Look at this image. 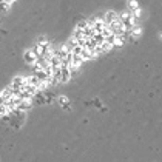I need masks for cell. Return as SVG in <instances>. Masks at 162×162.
Segmentation results:
<instances>
[{"label":"cell","instance_id":"7","mask_svg":"<svg viewBox=\"0 0 162 162\" xmlns=\"http://www.w3.org/2000/svg\"><path fill=\"white\" fill-rule=\"evenodd\" d=\"M32 100L37 104V105H42V104H46V99H45V93L43 91H39L34 97H32Z\"/></svg>","mask_w":162,"mask_h":162},{"label":"cell","instance_id":"20","mask_svg":"<svg viewBox=\"0 0 162 162\" xmlns=\"http://www.w3.org/2000/svg\"><path fill=\"white\" fill-rule=\"evenodd\" d=\"M105 42H108L113 48H114V43H116V34H111V36H108L107 39H105Z\"/></svg>","mask_w":162,"mask_h":162},{"label":"cell","instance_id":"19","mask_svg":"<svg viewBox=\"0 0 162 162\" xmlns=\"http://www.w3.org/2000/svg\"><path fill=\"white\" fill-rule=\"evenodd\" d=\"M111 34H113V31H111V28H110V25H105L104 30H102V36L107 39L108 36H111Z\"/></svg>","mask_w":162,"mask_h":162},{"label":"cell","instance_id":"4","mask_svg":"<svg viewBox=\"0 0 162 162\" xmlns=\"http://www.w3.org/2000/svg\"><path fill=\"white\" fill-rule=\"evenodd\" d=\"M71 77V73L68 66H62V77H60V84H66Z\"/></svg>","mask_w":162,"mask_h":162},{"label":"cell","instance_id":"6","mask_svg":"<svg viewBox=\"0 0 162 162\" xmlns=\"http://www.w3.org/2000/svg\"><path fill=\"white\" fill-rule=\"evenodd\" d=\"M28 84V77H23V76H16L14 79H12V85L16 86H23Z\"/></svg>","mask_w":162,"mask_h":162},{"label":"cell","instance_id":"21","mask_svg":"<svg viewBox=\"0 0 162 162\" xmlns=\"http://www.w3.org/2000/svg\"><path fill=\"white\" fill-rule=\"evenodd\" d=\"M100 48H102V53H108L110 50H113V46L108 43V42H104L102 45H100Z\"/></svg>","mask_w":162,"mask_h":162},{"label":"cell","instance_id":"12","mask_svg":"<svg viewBox=\"0 0 162 162\" xmlns=\"http://www.w3.org/2000/svg\"><path fill=\"white\" fill-rule=\"evenodd\" d=\"M59 104H60V107H63V108H66V110H70V99L66 97V96H60V97H59Z\"/></svg>","mask_w":162,"mask_h":162},{"label":"cell","instance_id":"2","mask_svg":"<svg viewBox=\"0 0 162 162\" xmlns=\"http://www.w3.org/2000/svg\"><path fill=\"white\" fill-rule=\"evenodd\" d=\"M32 102H34L32 99H22V102L19 104V107H17V108H20L22 111H28L30 108L32 107Z\"/></svg>","mask_w":162,"mask_h":162},{"label":"cell","instance_id":"1","mask_svg":"<svg viewBox=\"0 0 162 162\" xmlns=\"http://www.w3.org/2000/svg\"><path fill=\"white\" fill-rule=\"evenodd\" d=\"M23 59H25V62L28 63V65H34V63H37V54L34 53V50H26V53L23 54Z\"/></svg>","mask_w":162,"mask_h":162},{"label":"cell","instance_id":"15","mask_svg":"<svg viewBox=\"0 0 162 162\" xmlns=\"http://www.w3.org/2000/svg\"><path fill=\"white\" fill-rule=\"evenodd\" d=\"M93 39L96 40V43H97V45H102V43L105 42V37L102 36V32H96V34L93 36Z\"/></svg>","mask_w":162,"mask_h":162},{"label":"cell","instance_id":"22","mask_svg":"<svg viewBox=\"0 0 162 162\" xmlns=\"http://www.w3.org/2000/svg\"><path fill=\"white\" fill-rule=\"evenodd\" d=\"M45 93V99H46V104H48V102H51V100L54 99V93H50L48 90H46V91H43Z\"/></svg>","mask_w":162,"mask_h":162},{"label":"cell","instance_id":"10","mask_svg":"<svg viewBox=\"0 0 162 162\" xmlns=\"http://www.w3.org/2000/svg\"><path fill=\"white\" fill-rule=\"evenodd\" d=\"M0 97H2V99H11V97H12V88H11V85L2 90V94H0Z\"/></svg>","mask_w":162,"mask_h":162},{"label":"cell","instance_id":"26","mask_svg":"<svg viewBox=\"0 0 162 162\" xmlns=\"http://www.w3.org/2000/svg\"><path fill=\"white\" fill-rule=\"evenodd\" d=\"M82 50L84 48H82V46H79V45L74 46V48H73V54H80V53H82Z\"/></svg>","mask_w":162,"mask_h":162},{"label":"cell","instance_id":"16","mask_svg":"<svg viewBox=\"0 0 162 162\" xmlns=\"http://www.w3.org/2000/svg\"><path fill=\"white\" fill-rule=\"evenodd\" d=\"M84 32H85V37H93L94 34H96V31H94L93 26H86V28L84 30Z\"/></svg>","mask_w":162,"mask_h":162},{"label":"cell","instance_id":"13","mask_svg":"<svg viewBox=\"0 0 162 162\" xmlns=\"http://www.w3.org/2000/svg\"><path fill=\"white\" fill-rule=\"evenodd\" d=\"M105 25H107V23L104 22V20H97V22L94 23L93 28H94V31H96V32H102V30H104V26H105Z\"/></svg>","mask_w":162,"mask_h":162},{"label":"cell","instance_id":"23","mask_svg":"<svg viewBox=\"0 0 162 162\" xmlns=\"http://www.w3.org/2000/svg\"><path fill=\"white\" fill-rule=\"evenodd\" d=\"M86 26H88V23H86V20H82V22H79V23L76 25V28H79V30H85Z\"/></svg>","mask_w":162,"mask_h":162},{"label":"cell","instance_id":"5","mask_svg":"<svg viewBox=\"0 0 162 162\" xmlns=\"http://www.w3.org/2000/svg\"><path fill=\"white\" fill-rule=\"evenodd\" d=\"M116 19H117V14H116L114 11H107V12H105V19H104V22H105L107 25H110V23H113Z\"/></svg>","mask_w":162,"mask_h":162},{"label":"cell","instance_id":"8","mask_svg":"<svg viewBox=\"0 0 162 162\" xmlns=\"http://www.w3.org/2000/svg\"><path fill=\"white\" fill-rule=\"evenodd\" d=\"M82 62H84V57L80 56V54H73V60H71V63H70V65H73V66H76V68H79V66L82 65Z\"/></svg>","mask_w":162,"mask_h":162},{"label":"cell","instance_id":"17","mask_svg":"<svg viewBox=\"0 0 162 162\" xmlns=\"http://www.w3.org/2000/svg\"><path fill=\"white\" fill-rule=\"evenodd\" d=\"M73 37H74V39H82V37H85V32H84V30H79V28H76V30H74V32H73Z\"/></svg>","mask_w":162,"mask_h":162},{"label":"cell","instance_id":"25","mask_svg":"<svg viewBox=\"0 0 162 162\" xmlns=\"http://www.w3.org/2000/svg\"><path fill=\"white\" fill-rule=\"evenodd\" d=\"M39 43L43 45V46H50V42H48V39H46V37H40L39 39Z\"/></svg>","mask_w":162,"mask_h":162},{"label":"cell","instance_id":"14","mask_svg":"<svg viewBox=\"0 0 162 162\" xmlns=\"http://www.w3.org/2000/svg\"><path fill=\"white\" fill-rule=\"evenodd\" d=\"M28 84L36 85V86H40V79L36 76V74H32V76H30V77H28Z\"/></svg>","mask_w":162,"mask_h":162},{"label":"cell","instance_id":"27","mask_svg":"<svg viewBox=\"0 0 162 162\" xmlns=\"http://www.w3.org/2000/svg\"><path fill=\"white\" fill-rule=\"evenodd\" d=\"M94 105H96V107H99V108H100V105H102V104H100L99 100H94Z\"/></svg>","mask_w":162,"mask_h":162},{"label":"cell","instance_id":"28","mask_svg":"<svg viewBox=\"0 0 162 162\" xmlns=\"http://www.w3.org/2000/svg\"><path fill=\"white\" fill-rule=\"evenodd\" d=\"M159 39H161V40H162V32H161V34H159Z\"/></svg>","mask_w":162,"mask_h":162},{"label":"cell","instance_id":"18","mask_svg":"<svg viewBox=\"0 0 162 162\" xmlns=\"http://www.w3.org/2000/svg\"><path fill=\"white\" fill-rule=\"evenodd\" d=\"M128 9H130V12H134V11L139 9V6L134 0H130V2H128Z\"/></svg>","mask_w":162,"mask_h":162},{"label":"cell","instance_id":"3","mask_svg":"<svg viewBox=\"0 0 162 162\" xmlns=\"http://www.w3.org/2000/svg\"><path fill=\"white\" fill-rule=\"evenodd\" d=\"M32 50H34V53L37 54V57H42V56H45V53L50 50V46H43V45L37 43V45H36V46H34V48H32Z\"/></svg>","mask_w":162,"mask_h":162},{"label":"cell","instance_id":"11","mask_svg":"<svg viewBox=\"0 0 162 162\" xmlns=\"http://www.w3.org/2000/svg\"><path fill=\"white\" fill-rule=\"evenodd\" d=\"M80 56L84 57V60H91V59H94V54H93V51L91 50H88V48H84L82 50V53H80Z\"/></svg>","mask_w":162,"mask_h":162},{"label":"cell","instance_id":"9","mask_svg":"<svg viewBox=\"0 0 162 162\" xmlns=\"http://www.w3.org/2000/svg\"><path fill=\"white\" fill-rule=\"evenodd\" d=\"M51 66L53 68H59V66H62V59H60L59 56H56V54H53V57H51Z\"/></svg>","mask_w":162,"mask_h":162},{"label":"cell","instance_id":"24","mask_svg":"<svg viewBox=\"0 0 162 162\" xmlns=\"http://www.w3.org/2000/svg\"><path fill=\"white\" fill-rule=\"evenodd\" d=\"M9 5H11V3L2 0V12H6V11H8V9H9Z\"/></svg>","mask_w":162,"mask_h":162}]
</instances>
